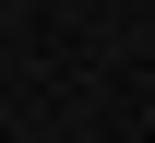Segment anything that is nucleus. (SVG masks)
Instances as JSON below:
<instances>
[]
</instances>
